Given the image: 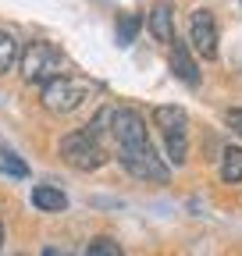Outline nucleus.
<instances>
[{
	"instance_id": "ddd939ff",
	"label": "nucleus",
	"mask_w": 242,
	"mask_h": 256,
	"mask_svg": "<svg viewBox=\"0 0 242 256\" xmlns=\"http://www.w3.org/2000/svg\"><path fill=\"white\" fill-rule=\"evenodd\" d=\"M0 174H8V178H25L28 174V164L8 146H0Z\"/></svg>"
},
{
	"instance_id": "dca6fc26",
	"label": "nucleus",
	"mask_w": 242,
	"mask_h": 256,
	"mask_svg": "<svg viewBox=\"0 0 242 256\" xmlns=\"http://www.w3.org/2000/svg\"><path fill=\"white\" fill-rule=\"evenodd\" d=\"M224 121H228V124L235 128V132L242 136V110H238V107H235V110H228V114H224Z\"/></svg>"
},
{
	"instance_id": "9b49d317",
	"label": "nucleus",
	"mask_w": 242,
	"mask_h": 256,
	"mask_svg": "<svg viewBox=\"0 0 242 256\" xmlns=\"http://www.w3.org/2000/svg\"><path fill=\"white\" fill-rule=\"evenodd\" d=\"M221 182L224 185H238L242 182V146H228L221 153Z\"/></svg>"
},
{
	"instance_id": "20e7f679",
	"label": "nucleus",
	"mask_w": 242,
	"mask_h": 256,
	"mask_svg": "<svg viewBox=\"0 0 242 256\" xmlns=\"http://www.w3.org/2000/svg\"><path fill=\"white\" fill-rule=\"evenodd\" d=\"M89 92H93V86H89V82L72 78V75H57V78H50V82L43 86L40 100H43V107H46L50 114H72V110H78V107L89 100Z\"/></svg>"
},
{
	"instance_id": "f8f14e48",
	"label": "nucleus",
	"mask_w": 242,
	"mask_h": 256,
	"mask_svg": "<svg viewBox=\"0 0 242 256\" xmlns=\"http://www.w3.org/2000/svg\"><path fill=\"white\" fill-rule=\"evenodd\" d=\"M18 57H22V46L11 32H0V75H8L18 68Z\"/></svg>"
},
{
	"instance_id": "4468645a",
	"label": "nucleus",
	"mask_w": 242,
	"mask_h": 256,
	"mask_svg": "<svg viewBox=\"0 0 242 256\" xmlns=\"http://www.w3.org/2000/svg\"><path fill=\"white\" fill-rule=\"evenodd\" d=\"M82 256H125V249H121L114 238H107V235H100V238H93L86 246V252Z\"/></svg>"
},
{
	"instance_id": "2eb2a0df",
	"label": "nucleus",
	"mask_w": 242,
	"mask_h": 256,
	"mask_svg": "<svg viewBox=\"0 0 242 256\" xmlns=\"http://www.w3.org/2000/svg\"><path fill=\"white\" fill-rule=\"evenodd\" d=\"M139 14H121V22H118V43L121 46H128L132 40H136V32H139Z\"/></svg>"
},
{
	"instance_id": "423d86ee",
	"label": "nucleus",
	"mask_w": 242,
	"mask_h": 256,
	"mask_svg": "<svg viewBox=\"0 0 242 256\" xmlns=\"http://www.w3.org/2000/svg\"><path fill=\"white\" fill-rule=\"evenodd\" d=\"M118 160H121L125 171H128L132 178H139V182H157V185L168 182V164L157 156L154 142H146V146H139V150H128V153H118Z\"/></svg>"
},
{
	"instance_id": "f03ea898",
	"label": "nucleus",
	"mask_w": 242,
	"mask_h": 256,
	"mask_svg": "<svg viewBox=\"0 0 242 256\" xmlns=\"http://www.w3.org/2000/svg\"><path fill=\"white\" fill-rule=\"evenodd\" d=\"M57 150H60V160L75 171H96V168L107 164V150H104V142H100V136L93 128H75V132H68Z\"/></svg>"
},
{
	"instance_id": "6ab92c4d",
	"label": "nucleus",
	"mask_w": 242,
	"mask_h": 256,
	"mask_svg": "<svg viewBox=\"0 0 242 256\" xmlns=\"http://www.w3.org/2000/svg\"><path fill=\"white\" fill-rule=\"evenodd\" d=\"M14 256H25V252H14Z\"/></svg>"
},
{
	"instance_id": "a211bd4d",
	"label": "nucleus",
	"mask_w": 242,
	"mask_h": 256,
	"mask_svg": "<svg viewBox=\"0 0 242 256\" xmlns=\"http://www.w3.org/2000/svg\"><path fill=\"white\" fill-rule=\"evenodd\" d=\"M43 256H57V252H54V249H46V252H43Z\"/></svg>"
},
{
	"instance_id": "f3484780",
	"label": "nucleus",
	"mask_w": 242,
	"mask_h": 256,
	"mask_svg": "<svg viewBox=\"0 0 242 256\" xmlns=\"http://www.w3.org/2000/svg\"><path fill=\"white\" fill-rule=\"evenodd\" d=\"M0 246H4V224H0Z\"/></svg>"
},
{
	"instance_id": "1a4fd4ad",
	"label": "nucleus",
	"mask_w": 242,
	"mask_h": 256,
	"mask_svg": "<svg viewBox=\"0 0 242 256\" xmlns=\"http://www.w3.org/2000/svg\"><path fill=\"white\" fill-rule=\"evenodd\" d=\"M146 25H150V36H154L157 43H164V46L174 43V8L168 4V0H157V4L150 8Z\"/></svg>"
},
{
	"instance_id": "7ed1b4c3",
	"label": "nucleus",
	"mask_w": 242,
	"mask_h": 256,
	"mask_svg": "<svg viewBox=\"0 0 242 256\" xmlns=\"http://www.w3.org/2000/svg\"><path fill=\"white\" fill-rule=\"evenodd\" d=\"M154 128L164 136L168 160L178 168L189 160V114L182 107H154Z\"/></svg>"
},
{
	"instance_id": "9d476101",
	"label": "nucleus",
	"mask_w": 242,
	"mask_h": 256,
	"mask_svg": "<svg viewBox=\"0 0 242 256\" xmlns=\"http://www.w3.org/2000/svg\"><path fill=\"white\" fill-rule=\"evenodd\" d=\"M32 206L43 210V214H60V210L68 206V196L57 185H36L32 188Z\"/></svg>"
},
{
	"instance_id": "f257e3e1",
	"label": "nucleus",
	"mask_w": 242,
	"mask_h": 256,
	"mask_svg": "<svg viewBox=\"0 0 242 256\" xmlns=\"http://www.w3.org/2000/svg\"><path fill=\"white\" fill-rule=\"evenodd\" d=\"M18 68H22V78L28 86H46L50 78L60 75V68H64V54H60L50 40H32V43H25V50L18 57Z\"/></svg>"
},
{
	"instance_id": "6e6552de",
	"label": "nucleus",
	"mask_w": 242,
	"mask_h": 256,
	"mask_svg": "<svg viewBox=\"0 0 242 256\" xmlns=\"http://www.w3.org/2000/svg\"><path fill=\"white\" fill-rule=\"evenodd\" d=\"M171 72H174V78H178V82H186L189 89H196V86H200V64H196V57H192L189 43H182L178 36H174V43H171Z\"/></svg>"
},
{
	"instance_id": "0eeeda50",
	"label": "nucleus",
	"mask_w": 242,
	"mask_h": 256,
	"mask_svg": "<svg viewBox=\"0 0 242 256\" xmlns=\"http://www.w3.org/2000/svg\"><path fill=\"white\" fill-rule=\"evenodd\" d=\"M189 43L203 60H218V43H221V32H218V18L214 11L196 8L189 14Z\"/></svg>"
},
{
	"instance_id": "39448f33",
	"label": "nucleus",
	"mask_w": 242,
	"mask_h": 256,
	"mask_svg": "<svg viewBox=\"0 0 242 256\" xmlns=\"http://www.w3.org/2000/svg\"><path fill=\"white\" fill-rule=\"evenodd\" d=\"M107 124H110L107 132H110L118 153H128V150H139V146L150 142L146 121H142V114L132 110V107H114V110H107Z\"/></svg>"
}]
</instances>
